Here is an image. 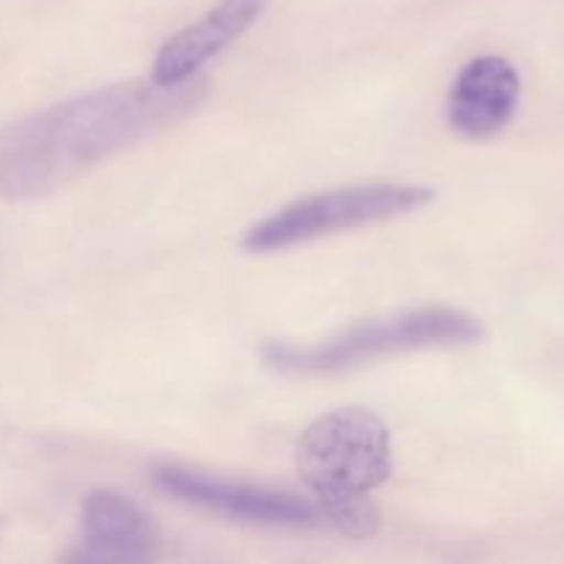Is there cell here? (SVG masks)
I'll list each match as a JSON object with an SVG mask.
<instances>
[{
    "mask_svg": "<svg viewBox=\"0 0 564 564\" xmlns=\"http://www.w3.org/2000/svg\"><path fill=\"white\" fill-rule=\"evenodd\" d=\"M204 80L160 88L130 80L80 94L0 130V198H44L113 154L185 119Z\"/></svg>",
    "mask_w": 564,
    "mask_h": 564,
    "instance_id": "6da1fadb",
    "label": "cell"
},
{
    "mask_svg": "<svg viewBox=\"0 0 564 564\" xmlns=\"http://www.w3.org/2000/svg\"><path fill=\"white\" fill-rule=\"evenodd\" d=\"M521 102V75L501 55H479L455 77L446 99L449 127L471 141L499 135L516 119Z\"/></svg>",
    "mask_w": 564,
    "mask_h": 564,
    "instance_id": "52a82bcc",
    "label": "cell"
},
{
    "mask_svg": "<svg viewBox=\"0 0 564 564\" xmlns=\"http://www.w3.org/2000/svg\"><path fill=\"white\" fill-rule=\"evenodd\" d=\"M435 202V191L427 185H350L336 191L314 193L297 198L275 213L264 215L242 235L248 253H275L286 248L306 246L339 231L383 224L419 213Z\"/></svg>",
    "mask_w": 564,
    "mask_h": 564,
    "instance_id": "277c9868",
    "label": "cell"
},
{
    "mask_svg": "<svg viewBox=\"0 0 564 564\" xmlns=\"http://www.w3.org/2000/svg\"><path fill=\"white\" fill-rule=\"evenodd\" d=\"M268 6L270 0H220L202 20L182 28L158 50L152 64L154 86L176 88L196 80L202 66L237 42Z\"/></svg>",
    "mask_w": 564,
    "mask_h": 564,
    "instance_id": "ba28073f",
    "label": "cell"
},
{
    "mask_svg": "<svg viewBox=\"0 0 564 564\" xmlns=\"http://www.w3.org/2000/svg\"><path fill=\"white\" fill-rule=\"evenodd\" d=\"M297 474L314 494L319 516L345 538L372 540L380 532L375 490L394 471L391 433L369 408H336L303 430L295 449Z\"/></svg>",
    "mask_w": 564,
    "mask_h": 564,
    "instance_id": "7a4b0ae2",
    "label": "cell"
},
{
    "mask_svg": "<svg viewBox=\"0 0 564 564\" xmlns=\"http://www.w3.org/2000/svg\"><path fill=\"white\" fill-rule=\"evenodd\" d=\"M152 479L154 488L169 499L215 512L229 521L251 523V527L308 529L323 521L314 501L290 490L229 482V479L209 477V474L176 466V463L154 468Z\"/></svg>",
    "mask_w": 564,
    "mask_h": 564,
    "instance_id": "5b68a950",
    "label": "cell"
},
{
    "mask_svg": "<svg viewBox=\"0 0 564 564\" xmlns=\"http://www.w3.org/2000/svg\"><path fill=\"white\" fill-rule=\"evenodd\" d=\"M160 527L135 499L91 490L83 501V529L61 564H158Z\"/></svg>",
    "mask_w": 564,
    "mask_h": 564,
    "instance_id": "8992f818",
    "label": "cell"
},
{
    "mask_svg": "<svg viewBox=\"0 0 564 564\" xmlns=\"http://www.w3.org/2000/svg\"><path fill=\"white\" fill-rule=\"evenodd\" d=\"M482 336V319L463 312V308L422 306L408 308L394 317H378L350 325L334 339H325L319 345L301 347L286 345V341H264L259 356L270 369L281 375L323 378V375H339L378 361V358L400 356V352L474 345Z\"/></svg>",
    "mask_w": 564,
    "mask_h": 564,
    "instance_id": "3957f363",
    "label": "cell"
}]
</instances>
